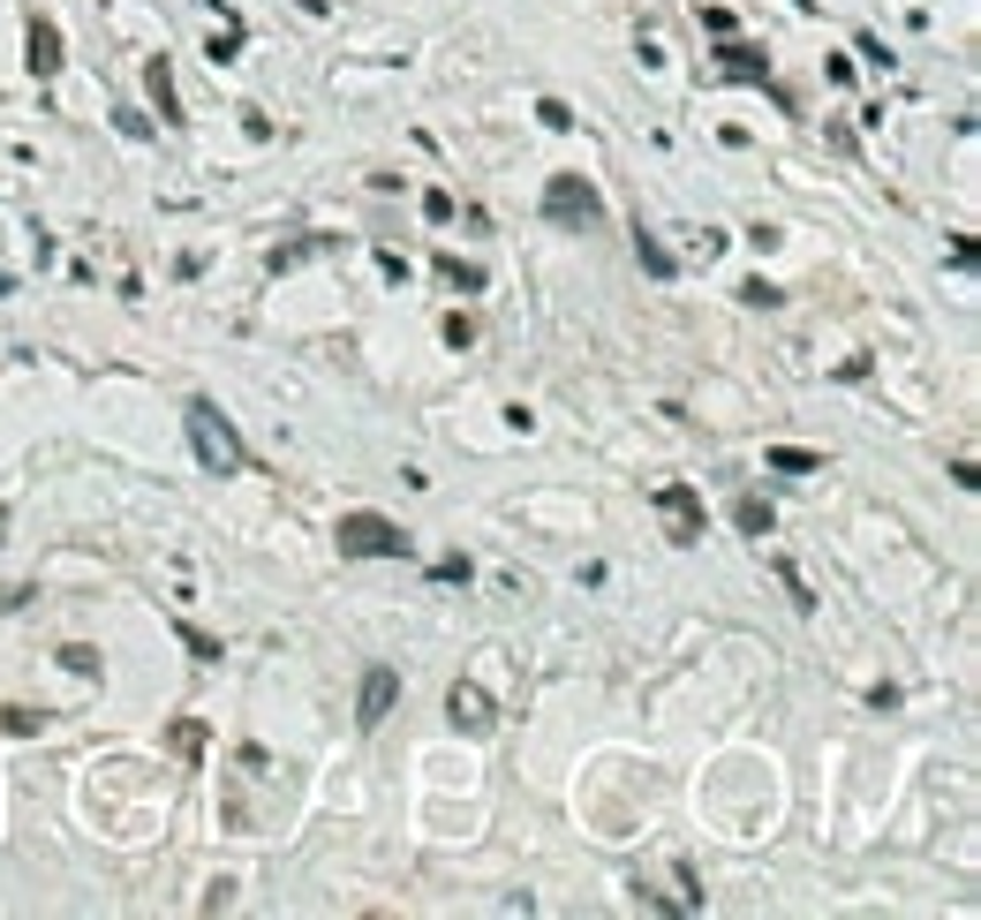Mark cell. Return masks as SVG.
I'll use <instances>...</instances> for the list:
<instances>
[{
    "mask_svg": "<svg viewBox=\"0 0 981 920\" xmlns=\"http://www.w3.org/2000/svg\"><path fill=\"white\" fill-rule=\"evenodd\" d=\"M544 219L551 227H604V189L589 181V174H551L544 181Z\"/></svg>",
    "mask_w": 981,
    "mask_h": 920,
    "instance_id": "obj_3",
    "label": "cell"
},
{
    "mask_svg": "<svg viewBox=\"0 0 981 920\" xmlns=\"http://www.w3.org/2000/svg\"><path fill=\"white\" fill-rule=\"evenodd\" d=\"M393 702H400V672H393V664H370V672H362V694H355V725L378 732V725L393 717Z\"/></svg>",
    "mask_w": 981,
    "mask_h": 920,
    "instance_id": "obj_5",
    "label": "cell"
},
{
    "mask_svg": "<svg viewBox=\"0 0 981 920\" xmlns=\"http://www.w3.org/2000/svg\"><path fill=\"white\" fill-rule=\"evenodd\" d=\"M181 423H189V453L204 460L212 475H242V468H250L242 438H234V423H227L212 400H189V408H181Z\"/></svg>",
    "mask_w": 981,
    "mask_h": 920,
    "instance_id": "obj_1",
    "label": "cell"
},
{
    "mask_svg": "<svg viewBox=\"0 0 981 920\" xmlns=\"http://www.w3.org/2000/svg\"><path fill=\"white\" fill-rule=\"evenodd\" d=\"M763 468H778V475H816L823 453H808V446H770V453H763Z\"/></svg>",
    "mask_w": 981,
    "mask_h": 920,
    "instance_id": "obj_11",
    "label": "cell"
},
{
    "mask_svg": "<svg viewBox=\"0 0 981 920\" xmlns=\"http://www.w3.org/2000/svg\"><path fill=\"white\" fill-rule=\"evenodd\" d=\"M717 68H725V76L763 84V76H770V53H763V46H717Z\"/></svg>",
    "mask_w": 981,
    "mask_h": 920,
    "instance_id": "obj_9",
    "label": "cell"
},
{
    "mask_svg": "<svg viewBox=\"0 0 981 920\" xmlns=\"http://www.w3.org/2000/svg\"><path fill=\"white\" fill-rule=\"evenodd\" d=\"M778 582L793 589V604H801V612H816V589H801V566H793V559H778Z\"/></svg>",
    "mask_w": 981,
    "mask_h": 920,
    "instance_id": "obj_18",
    "label": "cell"
},
{
    "mask_svg": "<svg viewBox=\"0 0 981 920\" xmlns=\"http://www.w3.org/2000/svg\"><path fill=\"white\" fill-rule=\"evenodd\" d=\"M438 280H446V288H461V295H476V288H484V265H461V257H446V265H438Z\"/></svg>",
    "mask_w": 981,
    "mask_h": 920,
    "instance_id": "obj_12",
    "label": "cell"
},
{
    "mask_svg": "<svg viewBox=\"0 0 981 920\" xmlns=\"http://www.w3.org/2000/svg\"><path fill=\"white\" fill-rule=\"evenodd\" d=\"M181 641H189V656H196V664H219V634H204V626H181Z\"/></svg>",
    "mask_w": 981,
    "mask_h": 920,
    "instance_id": "obj_15",
    "label": "cell"
},
{
    "mask_svg": "<svg viewBox=\"0 0 981 920\" xmlns=\"http://www.w3.org/2000/svg\"><path fill=\"white\" fill-rule=\"evenodd\" d=\"M431 582H438V589H469V582H476V566L454 551V559H438V566H431Z\"/></svg>",
    "mask_w": 981,
    "mask_h": 920,
    "instance_id": "obj_13",
    "label": "cell"
},
{
    "mask_svg": "<svg viewBox=\"0 0 981 920\" xmlns=\"http://www.w3.org/2000/svg\"><path fill=\"white\" fill-rule=\"evenodd\" d=\"M732 521H740L748 536H763V528H770V506H763V498H740V506H732Z\"/></svg>",
    "mask_w": 981,
    "mask_h": 920,
    "instance_id": "obj_14",
    "label": "cell"
},
{
    "mask_svg": "<svg viewBox=\"0 0 981 920\" xmlns=\"http://www.w3.org/2000/svg\"><path fill=\"white\" fill-rule=\"evenodd\" d=\"M446 717H454L461 732H476V740H484L490 725H498V710H490L484 687H454V694H446Z\"/></svg>",
    "mask_w": 981,
    "mask_h": 920,
    "instance_id": "obj_7",
    "label": "cell"
},
{
    "mask_svg": "<svg viewBox=\"0 0 981 920\" xmlns=\"http://www.w3.org/2000/svg\"><path fill=\"white\" fill-rule=\"evenodd\" d=\"M635 257H642V272H650V280H672V272H679V265H672V250L657 242L650 227H635Z\"/></svg>",
    "mask_w": 981,
    "mask_h": 920,
    "instance_id": "obj_10",
    "label": "cell"
},
{
    "mask_svg": "<svg viewBox=\"0 0 981 920\" xmlns=\"http://www.w3.org/2000/svg\"><path fill=\"white\" fill-rule=\"evenodd\" d=\"M0 536H8V506H0Z\"/></svg>",
    "mask_w": 981,
    "mask_h": 920,
    "instance_id": "obj_21",
    "label": "cell"
},
{
    "mask_svg": "<svg viewBox=\"0 0 981 920\" xmlns=\"http://www.w3.org/2000/svg\"><path fill=\"white\" fill-rule=\"evenodd\" d=\"M332 544H340V559H408V528L400 521H385V513H340V528H332Z\"/></svg>",
    "mask_w": 981,
    "mask_h": 920,
    "instance_id": "obj_2",
    "label": "cell"
},
{
    "mask_svg": "<svg viewBox=\"0 0 981 920\" xmlns=\"http://www.w3.org/2000/svg\"><path fill=\"white\" fill-rule=\"evenodd\" d=\"M144 91H152V106H160L166 129H181V99H174V68H166V53L144 61Z\"/></svg>",
    "mask_w": 981,
    "mask_h": 920,
    "instance_id": "obj_8",
    "label": "cell"
},
{
    "mask_svg": "<svg viewBox=\"0 0 981 920\" xmlns=\"http://www.w3.org/2000/svg\"><path fill=\"white\" fill-rule=\"evenodd\" d=\"M650 506L664 513V536H672V544H695V536H702V490H695V483H657Z\"/></svg>",
    "mask_w": 981,
    "mask_h": 920,
    "instance_id": "obj_4",
    "label": "cell"
},
{
    "mask_svg": "<svg viewBox=\"0 0 981 920\" xmlns=\"http://www.w3.org/2000/svg\"><path fill=\"white\" fill-rule=\"evenodd\" d=\"M204 53H212V61H219V68H227V61H234V53H242V23H227V30H219V38H212V46H204Z\"/></svg>",
    "mask_w": 981,
    "mask_h": 920,
    "instance_id": "obj_17",
    "label": "cell"
},
{
    "mask_svg": "<svg viewBox=\"0 0 981 920\" xmlns=\"http://www.w3.org/2000/svg\"><path fill=\"white\" fill-rule=\"evenodd\" d=\"M0 732H46V710H15V702H8V710H0Z\"/></svg>",
    "mask_w": 981,
    "mask_h": 920,
    "instance_id": "obj_16",
    "label": "cell"
},
{
    "mask_svg": "<svg viewBox=\"0 0 981 920\" xmlns=\"http://www.w3.org/2000/svg\"><path fill=\"white\" fill-rule=\"evenodd\" d=\"M196 748H204V725L181 717V725H174V755H196Z\"/></svg>",
    "mask_w": 981,
    "mask_h": 920,
    "instance_id": "obj_20",
    "label": "cell"
},
{
    "mask_svg": "<svg viewBox=\"0 0 981 920\" xmlns=\"http://www.w3.org/2000/svg\"><path fill=\"white\" fill-rule=\"evenodd\" d=\"M61 664H68V672H84V679H99V649H84V641H68V649H61Z\"/></svg>",
    "mask_w": 981,
    "mask_h": 920,
    "instance_id": "obj_19",
    "label": "cell"
},
{
    "mask_svg": "<svg viewBox=\"0 0 981 920\" xmlns=\"http://www.w3.org/2000/svg\"><path fill=\"white\" fill-rule=\"evenodd\" d=\"M23 61H30V76H38V84H53V76H61V30H53L46 15H30V30H23Z\"/></svg>",
    "mask_w": 981,
    "mask_h": 920,
    "instance_id": "obj_6",
    "label": "cell"
}]
</instances>
